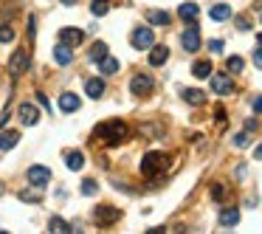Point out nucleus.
Returning a JSON list of instances; mask_svg holds the SVG:
<instances>
[{"label":"nucleus","mask_w":262,"mask_h":234,"mask_svg":"<svg viewBox=\"0 0 262 234\" xmlns=\"http://www.w3.org/2000/svg\"><path fill=\"white\" fill-rule=\"evenodd\" d=\"M256 43H259V45H262V34H259V37H256Z\"/></svg>","instance_id":"43"},{"label":"nucleus","mask_w":262,"mask_h":234,"mask_svg":"<svg viewBox=\"0 0 262 234\" xmlns=\"http://www.w3.org/2000/svg\"><path fill=\"white\" fill-rule=\"evenodd\" d=\"M0 195H3V189H0Z\"/></svg>","instance_id":"44"},{"label":"nucleus","mask_w":262,"mask_h":234,"mask_svg":"<svg viewBox=\"0 0 262 234\" xmlns=\"http://www.w3.org/2000/svg\"><path fill=\"white\" fill-rule=\"evenodd\" d=\"M192 74H195L197 79H209V76H212V62H209V60L195 62V65H192Z\"/></svg>","instance_id":"20"},{"label":"nucleus","mask_w":262,"mask_h":234,"mask_svg":"<svg viewBox=\"0 0 262 234\" xmlns=\"http://www.w3.org/2000/svg\"><path fill=\"white\" fill-rule=\"evenodd\" d=\"M248 144H251L248 130H243V133H237V136H234V147H248Z\"/></svg>","instance_id":"30"},{"label":"nucleus","mask_w":262,"mask_h":234,"mask_svg":"<svg viewBox=\"0 0 262 234\" xmlns=\"http://www.w3.org/2000/svg\"><path fill=\"white\" fill-rule=\"evenodd\" d=\"M181 45H183V51H189V54L200 51V28H197V23H189V28L181 34Z\"/></svg>","instance_id":"3"},{"label":"nucleus","mask_w":262,"mask_h":234,"mask_svg":"<svg viewBox=\"0 0 262 234\" xmlns=\"http://www.w3.org/2000/svg\"><path fill=\"white\" fill-rule=\"evenodd\" d=\"M91 12L96 14V17H104V14L110 12V3H107V0H93V3H91Z\"/></svg>","instance_id":"28"},{"label":"nucleus","mask_w":262,"mask_h":234,"mask_svg":"<svg viewBox=\"0 0 262 234\" xmlns=\"http://www.w3.org/2000/svg\"><path fill=\"white\" fill-rule=\"evenodd\" d=\"M79 192H82V195H96V192H99V186H96V181H82V186H79Z\"/></svg>","instance_id":"31"},{"label":"nucleus","mask_w":262,"mask_h":234,"mask_svg":"<svg viewBox=\"0 0 262 234\" xmlns=\"http://www.w3.org/2000/svg\"><path fill=\"white\" fill-rule=\"evenodd\" d=\"M237 28H240V31H248V28H251V20H248V17H237Z\"/></svg>","instance_id":"35"},{"label":"nucleus","mask_w":262,"mask_h":234,"mask_svg":"<svg viewBox=\"0 0 262 234\" xmlns=\"http://www.w3.org/2000/svg\"><path fill=\"white\" fill-rule=\"evenodd\" d=\"M65 164H68V169L76 172V169H82V164H85V155H82L79 150H71V153L65 155Z\"/></svg>","instance_id":"19"},{"label":"nucleus","mask_w":262,"mask_h":234,"mask_svg":"<svg viewBox=\"0 0 262 234\" xmlns=\"http://www.w3.org/2000/svg\"><path fill=\"white\" fill-rule=\"evenodd\" d=\"M166 60H169V48H166V45H155V48L150 51V65H153V68L164 65Z\"/></svg>","instance_id":"16"},{"label":"nucleus","mask_w":262,"mask_h":234,"mask_svg":"<svg viewBox=\"0 0 262 234\" xmlns=\"http://www.w3.org/2000/svg\"><path fill=\"white\" fill-rule=\"evenodd\" d=\"M54 60L60 62V65H71V62H73L71 48H68V45H56V48H54Z\"/></svg>","instance_id":"23"},{"label":"nucleus","mask_w":262,"mask_h":234,"mask_svg":"<svg viewBox=\"0 0 262 234\" xmlns=\"http://www.w3.org/2000/svg\"><path fill=\"white\" fill-rule=\"evenodd\" d=\"M102 56H107V45H104V43H93L91 51H88V60H91V62H99Z\"/></svg>","instance_id":"24"},{"label":"nucleus","mask_w":262,"mask_h":234,"mask_svg":"<svg viewBox=\"0 0 262 234\" xmlns=\"http://www.w3.org/2000/svg\"><path fill=\"white\" fill-rule=\"evenodd\" d=\"M254 113H262V96L254 99Z\"/></svg>","instance_id":"39"},{"label":"nucleus","mask_w":262,"mask_h":234,"mask_svg":"<svg viewBox=\"0 0 262 234\" xmlns=\"http://www.w3.org/2000/svg\"><path fill=\"white\" fill-rule=\"evenodd\" d=\"M99 71H102V76L119 74V60H113V56H102V60H99Z\"/></svg>","instance_id":"17"},{"label":"nucleus","mask_w":262,"mask_h":234,"mask_svg":"<svg viewBox=\"0 0 262 234\" xmlns=\"http://www.w3.org/2000/svg\"><path fill=\"white\" fill-rule=\"evenodd\" d=\"M48 231H54V234H62V231H71V226H68L62 217H51L48 220Z\"/></svg>","instance_id":"26"},{"label":"nucleus","mask_w":262,"mask_h":234,"mask_svg":"<svg viewBox=\"0 0 262 234\" xmlns=\"http://www.w3.org/2000/svg\"><path fill=\"white\" fill-rule=\"evenodd\" d=\"M226 68L231 71V74H243V68H245V62L240 60V56H228V60H226Z\"/></svg>","instance_id":"29"},{"label":"nucleus","mask_w":262,"mask_h":234,"mask_svg":"<svg viewBox=\"0 0 262 234\" xmlns=\"http://www.w3.org/2000/svg\"><path fill=\"white\" fill-rule=\"evenodd\" d=\"M178 17L195 23V20L200 17V6H197V3H181V6H178Z\"/></svg>","instance_id":"15"},{"label":"nucleus","mask_w":262,"mask_h":234,"mask_svg":"<svg viewBox=\"0 0 262 234\" xmlns=\"http://www.w3.org/2000/svg\"><path fill=\"white\" fill-rule=\"evenodd\" d=\"M212 91H214V93H220V96H228V93H234V82H231V76H226V74H214V76H212Z\"/></svg>","instance_id":"9"},{"label":"nucleus","mask_w":262,"mask_h":234,"mask_svg":"<svg viewBox=\"0 0 262 234\" xmlns=\"http://www.w3.org/2000/svg\"><path fill=\"white\" fill-rule=\"evenodd\" d=\"M209 17H212V20H217V23H223V20H228V17H231V6H228V3H217V6H212Z\"/></svg>","instance_id":"18"},{"label":"nucleus","mask_w":262,"mask_h":234,"mask_svg":"<svg viewBox=\"0 0 262 234\" xmlns=\"http://www.w3.org/2000/svg\"><path fill=\"white\" fill-rule=\"evenodd\" d=\"M237 223H240V212L237 209H223V212H220V226H237Z\"/></svg>","instance_id":"22"},{"label":"nucleus","mask_w":262,"mask_h":234,"mask_svg":"<svg viewBox=\"0 0 262 234\" xmlns=\"http://www.w3.org/2000/svg\"><path fill=\"white\" fill-rule=\"evenodd\" d=\"M85 91H88V96H91V99H102L104 82H102V79H88V82H85Z\"/></svg>","instance_id":"21"},{"label":"nucleus","mask_w":262,"mask_h":234,"mask_svg":"<svg viewBox=\"0 0 262 234\" xmlns=\"http://www.w3.org/2000/svg\"><path fill=\"white\" fill-rule=\"evenodd\" d=\"M28 181H31V186L43 189V186L51 181V169H48V166H31V169H28Z\"/></svg>","instance_id":"10"},{"label":"nucleus","mask_w":262,"mask_h":234,"mask_svg":"<svg viewBox=\"0 0 262 234\" xmlns=\"http://www.w3.org/2000/svg\"><path fill=\"white\" fill-rule=\"evenodd\" d=\"M130 40H133V48H153L155 45V31L150 28V25H138Z\"/></svg>","instance_id":"4"},{"label":"nucleus","mask_w":262,"mask_h":234,"mask_svg":"<svg viewBox=\"0 0 262 234\" xmlns=\"http://www.w3.org/2000/svg\"><path fill=\"white\" fill-rule=\"evenodd\" d=\"M226 195H228V192H226V186H223V184L212 186V197H214V200H226Z\"/></svg>","instance_id":"33"},{"label":"nucleus","mask_w":262,"mask_h":234,"mask_svg":"<svg viewBox=\"0 0 262 234\" xmlns=\"http://www.w3.org/2000/svg\"><path fill=\"white\" fill-rule=\"evenodd\" d=\"M245 130H248V133H251V130H256V119H248V122H245Z\"/></svg>","instance_id":"40"},{"label":"nucleus","mask_w":262,"mask_h":234,"mask_svg":"<svg viewBox=\"0 0 262 234\" xmlns=\"http://www.w3.org/2000/svg\"><path fill=\"white\" fill-rule=\"evenodd\" d=\"M169 166V158H166L164 153H147L144 161H141V175L144 178H155V175H161Z\"/></svg>","instance_id":"2"},{"label":"nucleus","mask_w":262,"mask_h":234,"mask_svg":"<svg viewBox=\"0 0 262 234\" xmlns=\"http://www.w3.org/2000/svg\"><path fill=\"white\" fill-rule=\"evenodd\" d=\"M209 51L220 54V51H223V40H209Z\"/></svg>","instance_id":"34"},{"label":"nucleus","mask_w":262,"mask_h":234,"mask_svg":"<svg viewBox=\"0 0 262 234\" xmlns=\"http://www.w3.org/2000/svg\"><path fill=\"white\" fill-rule=\"evenodd\" d=\"M147 17H150V23H153V25H169V14L161 12V9H153Z\"/></svg>","instance_id":"25"},{"label":"nucleus","mask_w":262,"mask_h":234,"mask_svg":"<svg viewBox=\"0 0 262 234\" xmlns=\"http://www.w3.org/2000/svg\"><path fill=\"white\" fill-rule=\"evenodd\" d=\"M14 40V28L12 25H0V43H12Z\"/></svg>","instance_id":"32"},{"label":"nucleus","mask_w":262,"mask_h":234,"mask_svg":"<svg viewBox=\"0 0 262 234\" xmlns=\"http://www.w3.org/2000/svg\"><path fill=\"white\" fill-rule=\"evenodd\" d=\"M20 200H25V203H40V200H43V192H34V189H20Z\"/></svg>","instance_id":"27"},{"label":"nucleus","mask_w":262,"mask_h":234,"mask_svg":"<svg viewBox=\"0 0 262 234\" xmlns=\"http://www.w3.org/2000/svg\"><path fill=\"white\" fill-rule=\"evenodd\" d=\"M17 141H20L17 130H3L0 133V153H9L12 147H17Z\"/></svg>","instance_id":"14"},{"label":"nucleus","mask_w":262,"mask_h":234,"mask_svg":"<svg viewBox=\"0 0 262 234\" xmlns=\"http://www.w3.org/2000/svg\"><path fill=\"white\" fill-rule=\"evenodd\" d=\"M254 65H256V68H262V45L254 51Z\"/></svg>","instance_id":"37"},{"label":"nucleus","mask_w":262,"mask_h":234,"mask_svg":"<svg viewBox=\"0 0 262 234\" xmlns=\"http://www.w3.org/2000/svg\"><path fill=\"white\" fill-rule=\"evenodd\" d=\"M119 217H122V212L119 209H113V206H96V209H93V223H96V226H110V223H116Z\"/></svg>","instance_id":"6"},{"label":"nucleus","mask_w":262,"mask_h":234,"mask_svg":"<svg viewBox=\"0 0 262 234\" xmlns=\"http://www.w3.org/2000/svg\"><path fill=\"white\" fill-rule=\"evenodd\" d=\"M28 65H31V60H28V51H14L12 54V60H9V74L14 76V79H17L20 74H25V71H28Z\"/></svg>","instance_id":"5"},{"label":"nucleus","mask_w":262,"mask_h":234,"mask_svg":"<svg viewBox=\"0 0 262 234\" xmlns=\"http://www.w3.org/2000/svg\"><path fill=\"white\" fill-rule=\"evenodd\" d=\"M130 93H135V96H150V93H153V79L147 74H135L133 79H130Z\"/></svg>","instance_id":"7"},{"label":"nucleus","mask_w":262,"mask_h":234,"mask_svg":"<svg viewBox=\"0 0 262 234\" xmlns=\"http://www.w3.org/2000/svg\"><path fill=\"white\" fill-rule=\"evenodd\" d=\"M214 116H217L220 124H226V110H223V107H217V110H214Z\"/></svg>","instance_id":"38"},{"label":"nucleus","mask_w":262,"mask_h":234,"mask_svg":"<svg viewBox=\"0 0 262 234\" xmlns=\"http://www.w3.org/2000/svg\"><path fill=\"white\" fill-rule=\"evenodd\" d=\"M181 96H183V102H186V105H192V107L206 105V93H203V91H197V87H186V91H183Z\"/></svg>","instance_id":"13"},{"label":"nucleus","mask_w":262,"mask_h":234,"mask_svg":"<svg viewBox=\"0 0 262 234\" xmlns=\"http://www.w3.org/2000/svg\"><path fill=\"white\" fill-rule=\"evenodd\" d=\"M62 3H65V6H73V3H76V0H62Z\"/></svg>","instance_id":"42"},{"label":"nucleus","mask_w":262,"mask_h":234,"mask_svg":"<svg viewBox=\"0 0 262 234\" xmlns=\"http://www.w3.org/2000/svg\"><path fill=\"white\" fill-rule=\"evenodd\" d=\"M79 105H82V102H79V96H76V93H62V96H60V110L62 113H76V110H79Z\"/></svg>","instance_id":"12"},{"label":"nucleus","mask_w":262,"mask_h":234,"mask_svg":"<svg viewBox=\"0 0 262 234\" xmlns=\"http://www.w3.org/2000/svg\"><path fill=\"white\" fill-rule=\"evenodd\" d=\"M127 136H130V130H127V124H124L122 119L102 122L96 130H93V138H102L104 144H122Z\"/></svg>","instance_id":"1"},{"label":"nucleus","mask_w":262,"mask_h":234,"mask_svg":"<svg viewBox=\"0 0 262 234\" xmlns=\"http://www.w3.org/2000/svg\"><path fill=\"white\" fill-rule=\"evenodd\" d=\"M37 102L43 105V110H48V99H45V93H43V91H37Z\"/></svg>","instance_id":"36"},{"label":"nucleus","mask_w":262,"mask_h":234,"mask_svg":"<svg viewBox=\"0 0 262 234\" xmlns=\"http://www.w3.org/2000/svg\"><path fill=\"white\" fill-rule=\"evenodd\" d=\"M254 158H256V161H262V144H259V147H256V153H254Z\"/></svg>","instance_id":"41"},{"label":"nucleus","mask_w":262,"mask_h":234,"mask_svg":"<svg viewBox=\"0 0 262 234\" xmlns=\"http://www.w3.org/2000/svg\"><path fill=\"white\" fill-rule=\"evenodd\" d=\"M82 40H85V31L82 28H62L60 31V43L68 45V48H79Z\"/></svg>","instance_id":"8"},{"label":"nucleus","mask_w":262,"mask_h":234,"mask_svg":"<svg viewBox=\"0 0 262 234\" xmlns=\"http://www.w3.org/2000/svg\"><path fill=\"white\" fill-rule=\"evenodd\" d=\"M17 116H20V122H23L25 127H34V124L40 122V113H37V107H34V105H20Z\"/></svg>","instance_id":"11"}]
</instances>
